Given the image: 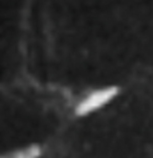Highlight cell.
I'll return each mask as SVG.
<instances>
[{
  "instance_id": "cell-1",
  "label": "cell",
  "mask_w": 153,
  "mask_h": 158,
  "mask_svg": "<svg viewBox=\"0 0 153 158\" xmlns=\"http://www.w3.org/2000/svg\"><path fill=\"white\" fill-rule=\"evenodd\" d=\"M116 94H118V88L116 86L103 88V89H98V91H94L86 98H83L80 102V105L77 106V109H75V114L80 115V117L87 115V114L103 107L104 105H107Z\"/></svg>"
},
{
  "instance_id": "cell-2",
  "label": "cell",
  "mask_w": 153,
  "mask_h": 158,
  "mask_svg": "<svg viewBox=\"0 0 153 158\" xmlns=\"http://www.w3.org/2000/svg\"><path fill=\"white\" fill-rule=\"evenodd\" d=\"M42 154L40 146L37 144H31L25 149H17L12 152H8L5 155H2V158H38Z\"/></svg>"
}]
</instances>
